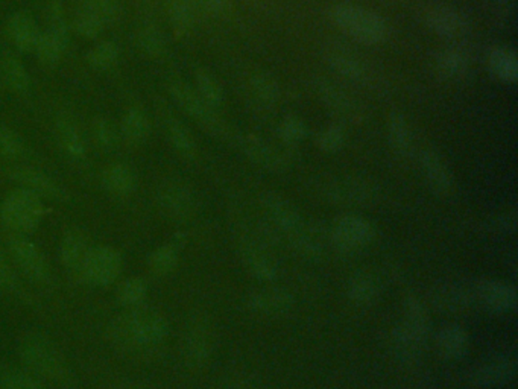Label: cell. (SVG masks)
Returning a JSON list of instances; mask_svg holds the SVG:
<instances>
[{
	"instance_id": "obj_1",
	"label": "cell",
	"mask_w": 518,
	"mask_h": 389,
	"mask_svg": "<svg viewBox=\"0 0 518 389\" xmlns=\"http://www.w3.org/2000/svg\"><path fill=\"white\" fill-rule=\"evenodd\" d=\"M169 324L158 312L147 307L128 309L111 324L113 341L128 353H151L166 341Z\"/></svg>"
},
{
	"instance_id": "obj_2",
	"label": "cell",
	"mask_w": 518,
	"mask_h": 389,
	"mask_svg": "<svg viewBox=\"0 0 518 389\" xmlns=\"http://www.w3.org/2000/svg\"><path fill=\"white\" fill-rule=\"evenodd\" d=\"M19 356L23 369L37 376L38 379L61 385L72 380V371L63 352L42 331H29L21 337Z\"/></svg>"
},
{
	"instance_id": "obj_3",
	"label": "cell",
	"mask_w": 518,
	"mask_h": 389,
	"mask_svg": "<svg viewBox=\"0 0 518 389\" xmlns=\"http://www.w3.org/2000/svg\"><path fill=\"white\" fill-rule=\"evenodd\" d=\"M331 21L355 42L377 46L389 37V25L376 11L355 4H338L331 8Z\"/></svg>"
},
{
	"instance_id": "obj_4",
	"label": "cell",
	"mask_w": 518,
	"mask_h": 389,
	"mask_svg": "<svg viewBox=\"0 0 518 389\" xmlns=\"http://www.w3.org/2000/svg\"><path fill=\"white\" fill-rule=\"evenodd\" d=\"M44 213L43 198L23 187L11 190L0 207L2 222L14 234H28L37 230Z\"/></svg>"
},
{
	"instance_id": "obj_5",
	"label": "cell",
	"mask_w": 518,
	"mask_h": 389,
	"mask_svg": "<svg viewBox=\"0 0 518 389\" xmlns=\"http://www.w3.org/2000/svg\"><path fill=\"white\" fill-rule=\"evenodd\" d=\"M169 91L175 102L183 108L184 113H187L188 116L198 122L199 125H203L207 131L211 132L213 136L222 137L228 142H235L237 134L231 131L226 122L216 115L213 111L215 108L205 104L204 99L196 93V90L183 81H172L169 85Z\"/></svg>"
},
{
	"instance_id": "obj_6",
	"label": "cell",
	"mask_w": 518,
	"mask_h": 389,
	"mask_svg": "<svg viewBox=\"0 0 518 389\" xmlns=\"http://www.w3.org/2000/svg\"><path fill=\"white\" fill-rule=\"evenodd\" d=\"M215 337L209 318L198 314L188 318L183 335V358L188 369H204L213 354Z\"/></svg>"
},
{
	"instance_id": "obj_7",
	"label": "cell",
	"mask_w": 518,
	"mask_h": 389,
	"mask_svg": "<svg viewBox=\"0 0 518 389\" xmlns=\"http://www.w3.org/2000/svg\"><path fill=\"white\" fill-rule=\"evenodd\" d=\"M376 237V228L367 218L347 213L336 219L330 230V241L339 253H356L367 248Z\"/></svg>"
},
{
	"instance_id": "obj_8",
	"label": "cell",
	"mask_w": 518,
	"mask_h": 389,
	"mask_svg": "<svg viewBox=\"0 0 518 389\" xmlns=\"http://www.w3.org/2000/svg\"><path fill=\"white\" fill-rule=\"evenodd\" d=\"M124 258L115 248L100 245L90 248L79 277L94 288H107L121 277Z\"/></svg>"
},
{
	"instance_id": "obj_9",
	"label": "cell",
	"mask_w": 518,
	"mask_h": 389,
	"mask_svg": "<svg viewBox=\"0 0 518 389\" xmlns=\"http://www.w3.org/2000/svg\"><path fill=\"white\" fill-rule=\"evenodd\" d=\"M324 200L340 205H370L376 202L380 192L368 179L357 177H336L323 183Z\"/></svg>"
},
{
	"instance_id": "obj_10",
	"label": "cell",
	"mask_w": 518,
	"mask_h": 389,
	"mask_svg": "<svg viewBox=\"0 0 518 389\" xmlns=\"http://www.w3.org/2000/svg\"><path fill=\"white\" fill-rule=\"evenodd\" d=\"M8 253L17 269L32 283L44 284L51 279V268L44 254L25 234H12L8 239Z\"/></svg>"
},
{
	"instance_id": "obj_11",
	"label": "cell",
	"mask_w": 518,
	"mask_h": 389,
	"mask_svg": "<svg viewBox=\"0 0 518 389\" xmlns=\"http://www.w3.org/2000/svg\"><path fill=\"white\" fill-rule=\"evenodd\" d=\"M474 286L476 303L483 306L487 311L498 315H509L517 309V290L511 284L502 280H477Z\"/></svg>"
},
{
	"instance_id": "obj_12",
	"label": "cell",
	"mask_w": 518,
	"mask_h": 389,
	"mask_svg": "<svg viewBox=\"0 0 518 389\" xmlns=\"http://www.w3.org/2000/svg\"><path fill=\"white\" fill-rule=\"evenodd\" d=\"M517 359L508 354L488 359L471 369L468 380L477 388H496L508 385L517 376Z\"/></svg>"
},
{
	"instance_id": "obj_13",
	"label": "cell",
	"mask_w": 518,
	"mask_h": 389,
	"mask_svg": "<svg viewBox=\"0 0 518 389\" xmlns=\"http://www.w3.org/2000/svg\"><path fill=\"white\" fill-rule=\"evenodd\" d=\"M430 301L438 311L444 314H462L476 305L473 284L461 282H444L436 284L430 292Z\"/></svg>"
},
{
	"instance_id": "obj_14",
	"label": "cell",
	"mask_w": 518,
	"mask_h": 389,
	"mask_svg": "<svg viewBox=\"0 0 518 389\" xmlns=\"http://www.w3.org/2000/svg\"><path fill=\"white\" fill-rule=\"evenodd\" d=\"M265 207L271 219L275 222L278 230L288 236L289 242L292 243L299 237L303 236L304 233L310 230V226L304 222L303 216L293 207L291 202L283 200L277 194H271L265 200Z\"/></svg>"
},
{
	"instance_id": "obj_15",
	"label": "cell",
	"mask_w": 518,
	"mask_h": 389,
	"mask_svg": "<svg viewBox=\"0 0 518 389\" xmlns=\"http://www.w3.org/2000/svg\"><path fill=\"white\" fill-rule=\"evenodd\" d=\"M424 23L430 31L442 38H459L470 29L468 19L451 6H434L426 11Z\"/></svg>"
},
{
	"instance_id": "obj_16",
	"label": "cell",
	"mask_w": 518,
	"mask_h": 389,
	"mask_svg": "<svg viewBox=\"0 0 518 389\" xmlns=\"http://www.w3.org/2000/svg\"><path fill=\"white\" fill-rule=\"evenodd\" d=\"M315 90L324 102V106L335 116L346 121H357L361 117V108L357 106L356 100L329 79H315Z\"/></svg>"
},
{
	"instance_id": "obj_17",
	"label": "cell",
	"mask_w": 518,
	"mask_h": 389,
	"mask_svg": "<svg viewBox=\"0 0 518 389\" xmlns=\"http://www.w3.org/2000/svg\"><path fill=\"white\" fill-rule=\"evenodd\" d=\"M254 237H243L239 243L241 258L246 269L259 280H274L278 275L275 260L267 253L265 245Z\"/></svg>"
},
{
	"instance_id": "obj_18",
	"label": "cell",
	"mask_w": 518,
	"mask_h": 389,
	"mask_svg": "<svg viewBox=\"0 0 518 389\" xmlns=\"http://www.w3.org/2000/svg\"><path fill=\"white\" fill-rule=\"evenodd\" d=\"M158 204L164 215L173 221H186L194 215L195 200L192 192L179 183H168L158 192Z\"/></svg>"
},
{
	"instance_id": "obj_19",
	"label": "cell",
	"mask_w": 518,
	"mask_h": 389,
	"mask_svg": "<svg viewBox=\"0 0 518 389\" xmlns=\"http://www.w3.org/2000/svg\"><path fill=\"white\" fill-rule=\"evenodd\" d=\"M235 143L248 157L251 158L254 163L262 168L269 169V171H282L289 164L286 160L288 157L284 154L280 153L271 145H267V142H263L259 137L237 134Z\"/></svg>"
},
{
	"instance_id": "obj_20",
	"label": "cell",
	"mask_w": 518,
	"mask_h": 389,
	"mask_svg": "<svg viewBox=\"0 0 518 389\" xmlns=\"http://www.w3.org/2000/svg\"><path fill=\"white\" fill-rule=\"evenodd\" d=\"M419 166L432 190L440 194H450L453 190V175L440 154L432 149H424L419 154Z\"/></svg>"
},
{
	"instance_id": "obj_21",
	"label": "cell",
	"mask_w": 518,
	"mask_h": 389,
	"mask_svg": "<svg viewBox=\"0 0 518 389\" xmlns=\"http://www.w3.org/2000/svg\"><path fill=\"white\" fill-rule=\"evenodd\" d=\"M12 179H16L20 187L31 190L40 198L57 201H63L66 198L64 190L60 187L57 181L38 169L28 168V166L14 169Z\"/></svg>"
},
{
	"instance_id": "obj_22",
	"label": "cell",
	"mask_w": 518,
	"mask_h": 389,
	"mask_svg": "<svg viewBox=\"0 0 518 389\" xmlns=\"http://www.w3.org/2000/svg\"><path fill=\"white\" fill-rule=\"evenodd\" d=\"M293 297L286 290H259L250 295L246 306L257 315L280 316L288 314L293 307Z\"/></svg>"
},
{
	"instance_id": "obj_23",
	"label": "cell",
	"mask_w": 518,
	"mask_h": 389,
	"mask_svg": "<svg viewBox=\"0 0 518 389\" xmlns=\"http://www.w3.org/2000/svg\"><path fill=\"white\" fill-rule=\"evenodd\" d=\"M6 34L14 48L19 49L20 52H31L37 44L40 29L31 14L19 11L8 19Z\"/></svg>"
},
{
	"instance_id": "obj_24",
	"label": "cell",
	"mask_w": 518,
	"mask_h": 389,
	"mask_svg": "<svg viewBox=\"0 0 518 389\" xmlns=\"http://www.w3.org/2000/svg\"><path fill=\"white\" fill-rule=\"evenodd\" d=\"M89 239L79 230H68L60 243V258L68 273L79 277L85 258L90 251Z\"/></svg>"
},
{
	"instance_id": "obj_25",
	"label": "cell",
	"mask_w": 518,
	"mask_h": 389,
	"mask_svg": "<svg viewBox=\"0 0 518 389\" xmlns=\"http://www.w3.org/2000/svg\"><path fill=\"white\" fill-rule=\"evenodd\" d=\"M327 64L330 68L339 75L340 78L362 84L368 79V68L365 64L362 63L361 59H357L355 53L346 52V51H330L327 53Z\"/></svg>"
},
{
	"instance_id": "obj_26",
	"label": "cell",
	"mask_w": 518,
	"mask_h": 389,
	"mask_svg": "<svg viewBox=\"0 0 518 389\" xmlns=\"http://www.w3.org/2000/svg\"><path fill=\"white\" fill-rule=\"evenodd\" d=\"M391 344H393L394 354L397 356L400 362L415 363L418 362L419 358L423 356L427 341L417 337L400 322L393 330Z\"/></svg>"
},
{
	"instance_id": "obj_27",
	"label": "cell",
	"mask_w": 518,
	"mask_h": 389,
	"mask_svg": "<svg viewBox=\"0 0 518 389\" xmlns=\"http://www.w3.org/2000/svg\"><path fill=\"white\" fill-rule=\"evenodd\" d=\"M434 344L442 358L447 361H458L466 356L470 341H468L466 331L461 326L449 324L438 331Z\"/></svg>"
},
{
	"instance_id": "obj_28",
	"label": "cell",
	"mask_w": 518,
	"mask_h": 389,
	"mask_svg": "<svg viewBox=\"0 0 518 389\" xmlns=\"http://www.w3.org/2000/svg\"><path fill=\"white\" fill-rule=\"evenodd\" d=\"M434 68L449 81H459L470 70V57L461 48H445L434 57Z\"/></svg>"
},
{
	"instance_id": "obj_29",
	"label": "cell",
	"mask_w": 518,
	"mask_h": 389,
	"mask_svg": "<svg viewBox=\"0 0 518 389\" xmlns=\"http://www.w3.org/2000/svg\"><path fill=\"white\" fill-rule=\"evenodd\" d=\"M387 136L395 154L400 157H410L414 153V134L406 117L400 111H391L387 117Z\"/></svg>"
},
{
	"instance_id": "obj_30",
	"label": "cell",
	"mask_w": 518,
	"mask_h": 389,
	"mask_svg": "<svg viewBox=\"0 0 518 389\" xmlns=\"http://www.w3.org/2000/svg\"><path fill=\"white\" fill-rule=\"evenodd\" d=\"M102 186L108 194L116 196H126L132 194L137 187V179L132 169L124 163H113L107 166L100 177Z\"/></svg>"
},
{
	"instance_id": "obj_31",
	"label": "cell",
	"mask_w": 518,
	"mask_h": 389,
	"mask_svg": "<svg viewBox=\"0 0 518 389\" xmlns=\"http://www.w3.org/2000/svg\"><path fill=\"white\" fill-rule=\"evenodd\" d=\"M406 329L415 333L417 337H421L424 341L429 339L430 333V318L429 312L419 300L417 295H408L403 303V322Z\"/></svg>"
},
{
	"instance_id": "obj_32",
	"label": "cell",
	"mask_w": 518,
	"mask_h": 389,
	"mask_svg": "<svg viewBox=\"0 0 518 389\" xmlns=\"http://www.w3.org/2000/svg\"><path fill=\"white\" fill-rule=\"evenodd\" d=\"M488 67L496 78L503 83L515 84L518 79V59L517 53L513 49L498 46L492 48L488 53Z\"/></svg>"
},
{
	"instance_id": "obj_33",
	"label": "cell",
	"mask_w": 518,
	"mask_h": 389,
	"mask_svg": "<svg viewBox=\"0 0 518 389\" xmlns=\"http://www.w3.org/2000/svg\"><path fill=\"white\" fill-rule=\"evenodd\" d=\"M163 123H164V130H166V134H168L169 140L172 143L173 147L183 157L195 158V155H196V142H195L192 132L188 131V128L184 125L183 122L179 121V117L171 115V113H166L163 116Z\"/></svg>"
},
{
	"instance_id": "obj_34",
	"label": "cell",
	"mask_w": 518,
	"mask_h": 389,
	"mask_svg": "<svg viewBox=\"0 0 518 389\" xmlns=\"http://www.w3.org/2000/svg\"><path fill=\"white\" fill-rule=\"evenodd\" d=\"M57 134L60 145L68 157L83 160L87 153L84 139L81 136L76 123L68 116H60L57 119Z\"/></svg>"
},
{
	"instance_id": "obj_35",
	"label": "cell",
	"mask_w": 518,
	"mask_h": 389,
	"mask_svg": "<svg viewBox=\"0 0 518 389\" xmlns=\"http://www.w3.org/2000/svg\"><path fill=\"white\" fill-rule=\"evenodd\" d=\"M380 292L376 277L370 273H357L347 284V295L355 305H372Z\"/></svg>"
},
{
	"instance_id": "obj_36",
	"label": "cell",
	"mask_w": 518,
	"mask_h": 389,
	"mask_svg": "<svg viewBox=\"0 0 518 389\" xmlns=\"http://www.w3.org/2000/svg\"><path fill=\"white\" fill-rule=\"evenodd\" d=\"M151 132V123L147 115L139 108L126 111L122 117L121 137L130 145H140Z\"/></svg>"
},
{
	"instance_id": "obj_37",
	"label": "cell",
	"mask_w": 518,
	"mask_h": 389,
	"mask_svg": "<svg viewBox=\"0 0 518 389\" xmlns=\"http://www.w3.org/2000/svg\"><path fill=\"white\" fill-rule=\"evenodd\" d=\"M0 78L6 89L16 93H25L31 85V78L28 75L27 68L14 55H5L2 59Z\"/></svg>"
},
{
	"instance_id": "obj_38",
	"label": "cell",
	"mask_w": 518,
	"mask_h": 389,
	"mask_svg": "<svg viewBox=\"0 0 518 389\" xmlns=\"http://www.w3.org/2000/svg\"><path fill=\"white\" fill-rule=\"evenodd\" d=\"M179 237L173 239L172 242L164 243L158 247L149 258V268L151 273L157 277H166L172 274L175 268L179 266Z\"/></svg>"
},
{
	"instance_id": "obj_39",
	"label": "cell",
	"mask_w": 518,
	"mask_h": 389,
	"mask_svg": "<svg viewBox=\"0 0 518 389\" xmlns=\"http://www.w3.org/2000/svg\"><path fill=\"white\" fill-rule=\"evenodd\" d=\"M147 292H149V286L147 280L141 277H130L119 284L116 298L119 301V305L126 309H134V307H140L147 301Z\"/></svg>"
},
{
	"instance_id": "obj_40",
	"label": "cell",
	"mask_w": 518,
	"mask_h": 389,
	"mask_svg": "<svg viewBox=\"0 0 518 389\" xmlns=\"http://www.w3.org/2000/svg\"><path fill=\"white\" fill-rule=\"evenodd\" d=\"M0 389H46L42 379L27 369L0 367Z\"/></svg>"
},
{
	"instance_id": "obj_41",
	"label": "cell",
	"mask_w": 518,
	"mask_h": 389,
	"mask_svg": "<svg viewBox=\"0 0 518 389\" xmlns=\"http://www.w3.org/2000/svg\"><path fill=\"white\" fill-rule=\"evenodd\" d=\"M250 89L254 99L260 106L273 107L280 99V87L271 75L263 74V72L252 75L250 79Z\"/></svg>"
},
{
	"instance_id": "obj_42",
	"label": "cell",
	"mask_w": 518,
	"mask_h": 389,
	"mask_svg": "<svg viewBox=\"0 0 518 389\" xmlns=\"http://www.w3.org/2000/svg\"><path fill=\"white\" fill-rule=\"evenodd\" d=\"M66 44L60 42L51 32H40L37 44L34 48V52L37 55L38 61L46 67H55L66 51Z\"/></svg>"
},
{
	"instance_id": "obj_43",
	"label": "cell",
	"mask_w": 518,
	"mask_h": 389,
	"mask_svg": "<svg viewBox=\"0 0 518 389\" xmlns=\"http://www.w3.org/2000/svg\"><path fill=\"white\" fill-rule=\"evenodd\" d=\"M195 81H196V93L204 99L205 104H209L211 108H216L222 104L224 100L222 87L219 81L210 74L207 68H199L195 75Z\"/></svg>"
},
{
	"instance_id": "obj_44",
	"label": "cell",
	"mask_w": 518,
	"mask_h": 389,
	"mask_svg": "<svg viewBox=\"0 0 518 389\" xmlns=\"http://www.w3.org/2000/svg\"><path fill=\"white\" fill-rule=\"evenodd\" d=\"M119 59V48L117 44L113 42H102L94 46L89 53H87V63L94 68V70H107L111 66H115L116 61Z\"/></svg>"
},
{
	"instance_id": "obj_45",
	"label": "cell",
	"mask_w": 518,
	"mask_h": 389,
	"mask_svg": "<svg viewBox=\"0 0 518 389\" xmlns=\"http://www.w3.org/2000/svg\"><path fill=\"white\" fill-rule=\"evenodd\" d=\"M107 27L100 17L94 16L90 11L84 8H79L78 12L75 14L72 20L74 31L83 38H96L102 34L104 28Z\"/></svg>"
},
{
	"instance_id": "obj_46",
	"label": "cell",
	"mask_w": 518,
	"mask_h": 389,
	"mask_svg": "<svg viewBox=\"0 0 518 389\" xmlns=\"http://www.w3.org/2000/svg\"><path fill=\"white\" fill-rule=\"evenodd\" d=\"M81 8L100 17L105 25L115 23L121 16V5L117 0H81Z\"/></svg>"
},
{
	"instance_id": "obj_47",
	"label": "cell",
	"mask_w": 518,
	"mask_h": 389,
	"mask_svg": "<svg viewBox=\"0 0 518 389\" xmlns=\"http://www.w3.org/2000/svg\"><path fill=\"white\" fill-rule=\"evenodd\" d=\"M169 16L177 36H186L194 27V14L184 0H173L169 8Z\"/></svg>"
},
{
	"instance_id": "obj_48",
	"label": "cell",
	"mask_w": 518,
	"mask_h": 389,
	"mask_svg": "<svg viewBox=\"0 0 518 389\" xmlns=\"http://www.w3.org/2000/svg\"><path fill=\"white\" fill-rule=\"evenodd\" d=\"M52 36L68 46V36H70V29H68V20L64 17L63 6L60 5L58 2H52L49 8H47V29Z\"/></svg>"
},
{
	"instance_id": "obj_49",
	"label": "cell",
	"mask_w": 518,
	"mask_h": 389,
	"mask_svg": "<svg viewBox=\"0 0 518 389\" xmlns=\"http://www.w3.org/2000/svg\"><path fill=\"white\" fill-rule=\"evenodd\" d=\"M307 134H309V128L306 125V122L297 116L284 117L278 127V136L286 145H297L303 142Z\"/></svg>"
},
{
	"instance_id": "obj_50",
	"label": "cell",
	"mask_w": 518,
	"mask_h": 389,
	"mask_svg": "<svg viewBox=\"0 0 518 389\" xmlns=\"http://www.w3.org/2000/svg\"><path fill=\"white\" fill-rule=\"evenodd\" d=\"M93 137L102 149L111 151L121 142V131L108 119H98L93 125Z\"/></svg>"
},
{
	"instance_id": "obj_51",
	"label": "cell",
	"mask_w": 518,
	"mask_h": 389,
	"mask_svg": "<svg viewBox=\"0 0 518 389\" xmlns=\"http://www.w3.org/2000/svg\"><path fill=\"white\" fill-rule=\"evenodd\" d=\"M344 143H346V131L339 123L330 125L316 136V145L324 153H336L344 147Z\"/></svg>"
},
{
	"instance_id": "obj_52",
	"label": "cell",
	"mask_w": 518,
	"mask_h": 389,
	"mask_svg": "<svg viewBox=\"0 0 518 389\" xmlns=\"http://www.w3.org/2000/svg\"><path fill=\"white\" fill-rule=\"evenodd\" d=\"M139 44H140L141 51L151 57H162L166 51V43H164L162 32L152 27L145 28L139 32Z\"/></svg>"
},
{
	"instance_id": "obj_53",
	"label": "cell",
	"mask_w": 518,
	"mask_h": 389,
	"mask_svg": "<svg viewBox=\"0 0 518 389\" xmlns=\"http://www.w3.org/2000/svg\"><path fill=\"white\" fill-rule=\"evenodd\" d=\"M25 153V143L17 132L10 128L0 127V157L19 158Z\"/></svg>"
},
{
	"instance_id": "obj_54",
	"label": "cell",
	"mask_w": 518,
	"mask_h": 389,
	"mask_svg": "<svg viewBox=\"0 0 518 389\" xmlns=\"http://www.w3.org/2000/svg\"><path fill=\"white\" fill-rule=\"evenodd\" d=\"M0 290L11 292V294L21 295L20 282L17 279L16 271L8 262L2 247H0Z\"/></svg>"
},
{
	"instance_id": "obj_55",
	"label": "cell",
	"mask_w": 518,
	"mask_h": 389,
	"mask_svg": "<svg viewBox=\"0 0 518 389\" xmlns=\"http://www.w3.org/2000/svg\"><path fill=\"white\" fill-rule=\"evenodd\" d=\"M517 226V219L513 213H503V215L494 216L492 219H488V232L498 233V234H506L514 233Z\"/></svg>"
},
{
	"instance_id": "obj_56",
	"label": "cell",
	"mask_w": 518,
	"mask_h": 389,
	"mask_svg": "<svg viewBox=\"0 0 518 389\" xmlns=\"http://www.w3.org/2000/svg\"><path fill=\"white\" fill-rule=\"evenodd\" d=\"M201 8H204L210 14H224L228 6H230V0H196Z\"/></svg>"
},
{
	"instance_id": "obj_57",
	"label": "cell",
	"mask_w": 518,
	"mask_h": 389,
	"mask_svg": "<svg viewBox=\"0 0 518 389\" xmlns=\"http://www.w3.org/2000/svg\"><path fill=\"white\" fill-rule=\"evenodd\" d=\"M224 389H252L251 386H248L245 382H235V384L227 385Z\"/></svg>"
},
{
	"instance_id": "obj_58",
	"label": "cell",
	"mask_w": 518,
	"mask_h": 389,
	"mask_svg": "<svg viewBox=\"0 0 518 389\" xmlns=\"http://www.w3.org/2000/svg\"><path fill=\"white\" fill-rule=\"evenodd\" d=\"M502 2H506V4H514V0H502Z\"/></svg>"
},
{
	"instance_id": "obj_59",
	"label": "cell",
	"mask_w": 518,
	"mask_h": 389,
	"mask_svg": "<svg viewBox=\"0 0 518 389\" xmlns=\"http://www.w3.org/2000/svg\"><path fill=\"white\" fill-rule=\"evenodd\" d=\"M130 389H141V388H137V386H132V388Z\"/></svg>"
}]
</instances>
